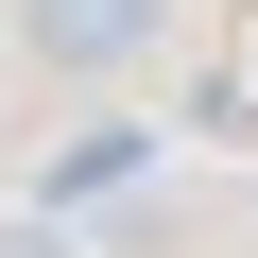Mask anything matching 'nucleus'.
I'll return each instance as SVG.
<instances>
[{"mask_svg":"<svg viewBox=\"0 0 258 258\" xmlns=\"http://www.w3.org/2000/svg\"><path fill=\"white\" fill-rule=\"evenodd\" d=\"M155 18H172V0H18V52L103 86V69H138V52H155Z\"/></svg>","mask_w":258,"mask_h":258,"instance_id":"obj_1","label":"nucleus"},{"mask_svg":"<svg viewBox=\"0 0 258 258\" xmlns=\"http://www.w3.org/2000/svg\"><path fill=\"white\" fill-rule=\"evenodd\" d=\"M138 155H155V138H138V120H86V138H69V155H52V189H69V207H86V189H120V172H138Z\"/></svg>","mask_w":258,"mask_h":258,"instance_id":"obj_2","label":"nucleus"},{"mask_svg":"<svg viewBox=\"0 0 258 258\" xmlns=\"http://www.w3.org/2000/svg\"><path fill=\"white\" fill-rule=\"evenodd\" d=\"M0 258H69V241H52V224H0Z\"/></svg>","mask_w":258,"mask_h":258,"instance_id":"obj_3","label":"nucleus"}]
</instances>
